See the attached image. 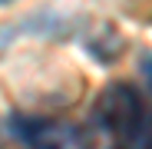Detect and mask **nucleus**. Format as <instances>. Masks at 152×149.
<instances>
[{"label": "nucleus", "mask_w": 152, "mask_h": 149, "mask_svg": "<svg viewBox=\"0 0 152 149\" xmlns=\"http://www.w3.org/2000/svg\"><path fill=\"white\" fill-rule=\"evenodd\" d=\"M142 96L129 83H109L96 99L93 123L99 129L103 149H129L142 129Z\"/></svg>", "instance_id": "f257e3e1"}, {"label": "nucleus", "mask_w": 152, "mask_h": 149, "mask_svg": "<svg viewBox=\"0 0 152 149\" xmlns=\"http://www.w3.org/2000/svg\"><path fill=\"white\" fill-rule=\"evenodd\" d=\"M17 126L30 149H89L86 136L60 119H17Z\"/></svg>", "instance_id": "f03ea898"}, {"label": "nucleus", "mask_w": 152, "mask_h": 149, "mask_svg": "<svg viewBox=\"0 0 152 149\" xmlns=\"http://www.w3.org/2000/svg\"><path fill=\"white\" fill-rule=\"evenodd\" d=\"M149 149H152V146H149Z\"/></svg>", "instance_id": "7ed1b4c3"}]
</instances>
